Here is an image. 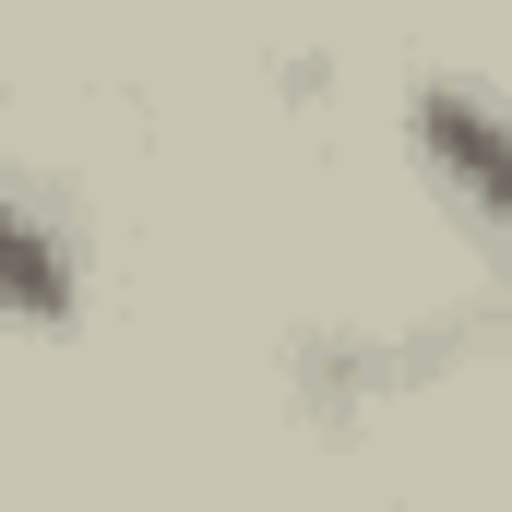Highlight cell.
Returning a JSON list of instances; mask_svg holds the SVG:
<instances>
[{
  "instance_id": "cell-1",
  "label": "cell",
  "mask_w": 512,
  "mask_h": 512,
  "mask_svg": "<svg viewBox=\"0 0 512 512\" xmlns=\"http://www.w3.org/2000/svg\"><path fill=\"white\" fill-rule=\"evenodd\" d=\"M405 131H417L429 179H441V191L512 251V120L489 108V96H465V84H429V96L405 108Z\"/></svg>"
},
{
  "instance_id": "cell-2",
  "label": "cell",
  "mask_w": 512,
  "mask_h": 512,
  "mask_svg": "<svg viewBox=\"0 0 512 512\" xmlns=\"http://www.w3.org/2000/svg\"><path fill=\"white\" fill-rule=\"evenodd\" d=\"M0 322H36V334H60L72 322V251L0 191Z\"/></svg>"
}]
</instances>
